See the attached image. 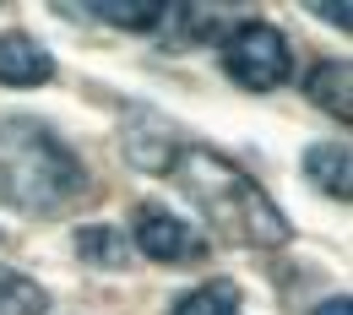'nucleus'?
I'll use <instances>...</instances> for the list:
<instances>
[{"instance_id":"9d476101","label":"nucleus","mask_w":353,"mask_h":315,"mask_svg":"<svg viewBox=\"0 0 353 315\" xmlns=\"http://www.w3.org/2000/svg\"><path fill=\"white\" fill-rule=\"evenodd\" d=\"M77 256L98 272H120L131 261V239L114 223H88V228H77Z\"/></svg>"},{"instance_id":"4468645a","label":"nucleus","mask_w":353,"mask_h":315,"mask_svg":"<svg viewBox=\"0 0 353 315\" xmlns=\"http://www.w3.org/2000/svg\"><path fill=\"white\" fill-rule=\"evenodd\" d=\"M315 315H353L348 294H337V299H326V305H315Z\"/></svg>"},{"instance_id":"f8f14e48","label":"nucleus","mask_w":353,"mask_h":315,"mask_svg":"<svg viewBox=\"0 0 353 315\" xmlns=\"http://www.w3.org/2000/svg\"><path fill=\"white\" fill-rule=\"evenodd\" d=\"M49 310V294L22 277L17 267H0V315H44Z\"/></svg>"},{"instance_id":"20e7f679","label":"nucleus","mask_w":353,"mask_h":315,"mask_svg":"<svg viewBox=\"0 0 353 315\" xmlns=\"http://www.w3.org/2000/svg\"><path fill=\"white\" fill-rule=\"evenodd\" d=\"M125 239L147 261H163V267H196V261H207V234L190 228L179 212L158 207V201H141L131 212V234Z\"/></svg>"},{"instance_id":"7ed1b4c3","label":"nucleus","mask_w":353,"mask_h":315,"mask_svg":"<svg viewBox=\"0 0 353 315\" xmlns=\"http://www.w3.org/2000/svg\"><path fill=\"white\" fill-rule=\"evenodd\" d=\"M218 60L228 71V82H239L245 92H272L294 77L288 39L272 22H234L218 39Z\"/></svg>"},{"instance_id":"1a4fd4ad","label":"nucleus","mask_w":353,"mask_h":315,"mask_svg":"<svg viewBox=\"0 0 353 315\" xmlns=\"http://www.w3.org/2000/svg\"><path fill=\"white\" fill-rule=\"evenodd\" d=\"M305 92L315 98V109H326V114L348 120V114H353V103H348V92H353V71H348V60H321V65H315V71L305 77Z\"/></svg>"},{"instance_id":"423d86ee","label":"nucleus","mask_w":353,"mask_h":315,"mask_svg":"<svg viewBox=\"0 0 353 315\" xmlns=\"http://www.w3.org/2000/svg\"><path fill=\"white\" fill-rule=\"evenodd\" d=\"M120 141H125V158H131L136 169H147V174H163V163H169V152H174V131H169L158 114H147V109H131Z\"/></svg>"},{"instance_id":"f03ea898","label":"nucleus","mask_w":353,"mask_h":315,"mask_svg":"<svg viewBox=\"0 0 353 315\" xmlns=\"http://www.w3.org/2000/svg\"><path fill=\"white\" fill-rule=\"evenodd\" d=\"M77 196H88L82 158L44 120L0 114V201L28 218H54Z\"/></svg>"},{"instance_id":"0eeeda50","label":"nucleus","mask_w":353,"mask_h":315,"mask_svg":"<svg viewBox=\"0 0 353 315\" xmlns=\"http://www.w3.org/2000/svg\"><path fill=\"white\" fill-rule=\"evenodd\" d=\"M54 11H82L92 22H103V28H125V33H158L163 28V0H88V6H54Z\"/></svg>"},{"instance_id":"f257e3e1","label":"nucleus","mask_w":353,"mask_h":315,"mask_svg":"<svg viewBox=\"0 0 353 315\" xmlns=\"http://www.w3.org/2000/svg\"><path fill=\"white\" fill-rule=\"evenodd\" d=\"M163 174L201 207V218H207V228H212L218 239L245 245V250H277V245H288L294 228L283 218V207H277L228 152L201 147V141H174Z\"/></svg>"},{"instance_id":"9b49d317","label":"nucleus","mask_w":353,"mask_h":315,"mask_svg":"<svg viewBox=\"0 0 353 315\" xmlns=\"http://www.w3.org/2000/svg\"><path fill=\"white\" fill-rule=\"evenodd\" d=\"M169 315H239V288L228 277H212V283L190 288L185 299H174Z\"/></svg>"},{"instance_id":"ddd939ff","label":"nucleus","mask_w":353,"mask_h":315,"mask_svg":"<svg viewBox=\"0 0 353 315\" xmlns=\"http://www.w3.org/2000/svg\"><path fill=\"white\" fill-rule=\"evenodd\" d=\"M310 11H315V17H321V22H337V28H348L353 17V6H343V0H337V6H332V0H315V6H310Z\"/></svg>"},{"instance_id":"6e6552de","label":"nucleus","mask_w":353,"mask_h":315,"mask_svg":"<svg viewBox=\"0 0 353 315\" xmlns=\"http://www.w3.org/2000/svg\"><path fill=\"white\" fill-rule=\"evenodd\" d=\"M305 180L321 190V196H337L348 201L353 196V169H348V147L343 141H315L305 152Z\"/></svg>"},{"instance_id":"39448f33","label":"nucleus","mask_w":353,"mask_h":315,"mask_svg":"<svg viewBox=\"0 0 353 315\" xmlns=\"http://www.w3.org/2000/svg\"><path fill=\"white\" fill-rule=\"evenodd\" d=\"M54 77V54L28 33H0V82L6 88H39Z\"/></svg>"}]
</instances>
